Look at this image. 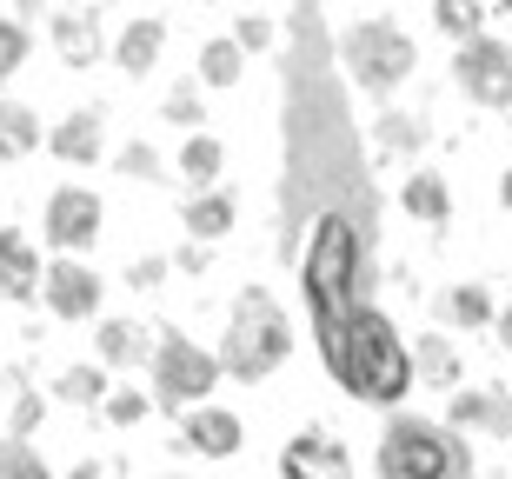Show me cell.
I'll return each mask as SVG.
<instances>
[{"mask_svg": "<svg viewBox=\"0 0 512 479\" xmlns=\"http://www.w3.org/2000/svg\"><path fill=\"white\" fill-rule=\"evenodd\" d=\"M373 473L380 479H479V466H473V446L446 420L393 413L380 426V446H373Z\"/></svg>", "mask_w": 512, "mask_h": 479, "instance_id": "obj_3", "label": "cell"}, {"mask_svg": "<svg viewBox=\"0 0 512 479\" xmlns=\"http://www.w3.org/2000/svg\"><path fill=\"white\" fill-rule=\"evenodd\" d=\"M433 320L439 326H466V333H493L499 307H493V293L479 287V280H446V287L433 293Z\"/></svg>", "mask_w": 512, "mask_h": 479, "instance_id": "obj_14", "label": "cell"}, {"mask_svg": "<svg viewBox=\"0 0 512 479\" xmlns=\"http://www.w3.org/2000/svg\"><path fill=\"white\" fill-rule=\"evenodd\" d=\"M47 240H54L67 260H87L100 240V227H107V207H100V193L94 187H80V180H67V187L47 193Z\"/></svg>", "mask_w": 512, "mask_h": 479, "instance_id": "obj_7", "label": "cell"}, {"mask_svg": "<svg viewBox=\"0 0 512 479\" xmlns=\"http://www.w3.org/2000/svg\"><path fill=\"white\" fill-rule=\"evenodd\" d=\"M167 273H173V260H160V253H147V260H133V267H127V287L153 293L160 280H167Z\"/></svg>", "mask_w": 512, "mask_h": 479, "instance_id": "obj_33", "label": "cell"}, {"mask_svg": "<svg viewBox=\"0 0 512 479\" xmlns=\"http://www.w3.org/2000/svg\"><path fill=\"white\" fill-rule=\"evenodd\" d=\"M0 479H54V466L40 460V446H27L20 433H0Z\"/></svg>", "mask_w": 512, "mask_h": 479, "instance_id": "obj_27", "label": "cell"}, {"mask_svg": "<svg viewBox=\"0 0 512 479\" xmlns=\"http://www.w3.org/2000/svg\"><path fill=\"white\" fill-rule=\"evenodd\" d=\"M280 479H353V453L326 420H313L280 446Z\"/></svg>", "mask_w": 512, "mask_h": 479, "instance_id": "obj_8", "label": "cell"}, {"mask_svg": "<svg viewBox=\"0 0 512 479\" xmlns=\"http://www.w3.org/2000/svg\"><path fill=\"white\" fill-rule=\"evenodd\" d=\"M120 173H127V180H147V187H167V160L153 154L147 140H127V147H120V160H114Z\"/></svg>", "mask_w": 512, "mask_h": 479, "instance_id": "obj_29", "label": "cell"}, {"mask_svg": "<svg viewBox=\"0 0 512 479\" xmlns=\"http://www.w3.org/2000/svg\"><path fill=\"white\" fill-rule=\"evenodd\" d=\"M160 114H167L173 127H187V134H207V100H200V87H193V80H180V87H173Z\"/></svg>", "mask_w": 512, "mask_h": 479, "instance_id": "obj_28", "label": "cell"}, {"mask_svg": "<svg viewBox=\"0 0 512 479\" xmlns=\"http://www.w3.org/2000/svg\"><path fill=\"white\" fill-rule=\"evenodd\" d=\"M40 114L34 107H20V100H0V160H27L40 147Z\"/></svg>", "mask_w": 512, "mask_h": 479, "instance_id": "obj_22", "label": "cell"}, {"mask_svg": "<svg viewBox=\"0 0 512 479\" xmlns=\"http://www.w3.org/2000/svg\"><path fill=\"white\" fill-rule=\"evenodd\" d=\"M213 386H220V353H207L187 333L160 326V340H153V406L173 413V420H187V413L207 406Z\"/></svg>", "mask_w": 512, "mask_h": 479, "instance_id": "obj_5", "label": "cell"}, {"mask_svg": "<svg viewBox=\"0 0 512 479\" xmlns=\"http://www.w3.org/2000/svg\"><path fill=\"white\" fill-rule=\"evenodd\" d=\"M333 54H340L346 80H353L360 94H373V100H386L393 87H406V80H413V67H419L413 34H406L399 20H386V14L353 20V27L333 40Z\"/></svg>", "mask_w": 512, "mask_h": 479, "instance_id": "obj_4", "label": "cell"}, {"mask_svg": "<svg viewBox=\"0 0 512 479\" xmlns=\"http://www.w3.org/2000/svg\"><path fill=\"white\" fill-rule=\"evenodd\" d=\"M100 293H107V287H100V273L87 267V260H54L47 280H40V300H47L54 320H94Z\"/></svg>", "mask_w": 512, "mask_h": 479, "instance_id": "obj_9", "label": "cell"}, {"mask_svg": "<svg viewBox=\"0 0 512 479\" xmlns=\"http://www.w3.org/2000/svg\"><path fill=\"white\" fill-rule=\"evenodd\" d=\"M493 340H499V346H506V353H512V300H506V313H499V326H493Z\"/></svg>", "mask_w": 512, "mask_h": 479, "instance_id": "obj_36", "label": "cell"}, {"mask_svg": "<svg viewBox=\"0 0 512 479\" xmlns=\"http://www.w3.org/2000/svg\"><path fill=\"white\" fill-rule=\"evenodd\" d=\"M40 280H47V267H40L34 240L20 227H0V300L27 307V300H40Z\"/></svg>", "mask_w": 512, "mask_h": 479, "instance_id": "obj_13", "label": "cell"}, {"mask_svg": "<svg viewBox=\"0 0 512 479\" xmlns=\"http://www.w3.org/2000/svg\"><path fill=\"white\" fill-rule=\"evenodd\" d=\"M47 147H54L60 167H94L100 147H107V107H100V100L74 107V114H67L54 134H47Z\"/></svg>", "mask_w": 512, "mask_h": 479, "instance_id": "obj_10", "label": "cell"}, {"mask_svg": "<svg viewBox=\"0 0 512 479\" xmlns=\"http://www.w3.org/2000/svg\"><path fill=\"white\" fill-rule=\"evenodd\" d=\"M240 67H247V54L233 47V34H220V40H207V47H200V80H207V87H233V80H240Z\"/></svg>", "mask_w": 512, "mask_h": 479, "instance_id": "obj_26", "label": "cell"}, {"mask_svg": "<svg viewBox=\"0 0 512 479\" xmlns=\"http://www.w3.org/2000/svg\"><path fill=\"white\" fill-rule=\"evenodd\" d=\"M180 446H187V453H200V460H233V453L247 446V426H240V413L200 406V413H187V420H180Z\"/></svg>", "mask_w": 512, "mask_h": 479, "instance_id": "obj_12", "label": "cell"}, {"mask_svg": "<svg viewBox=\"0 0 512 479\" xmlns=\"http://www.w3.org/2000/svg\"><path fill=\"white\" fill-rule=\"evenodd\" d=\"M153 333L147 320H100L94 326V346H100V366H140L147 360L153 366Z\"/></svg>", "mask_w": 512, "mask_h": 479, "instance_id": "obj_18", "label": "cell"}, {"mask_svg": "<svg viewBox=\"0 0 512 479\" xmlns=\"http://www.w3.org/2000/svg\"><path fill=\"white\" fill-rule=\"evenodd\" d=\"M173 167L187 173V187H200V193H213V180H220V167H227V147L213 134H187V147H180V160Z\"/></svg>", "mask_w": 512, "mask_h": 479, "instance_id": "obj_23", "label": "cell"}, {"mask_svg": "<svg viewBox=\"0 0 512 479\" xmlns=\"http://www.w3.org/2000/svg\"><path fill=\"white\" fill-rule=\"evenodd\" d=\"M506 14H512V7H506Z\"/></svg>", "mask_w": 512, "mask_h": 479, "instance_id": "obj_39", "label": "cell"}, {"mask_svg": "<svg viewBox=\"0 0 512 479\" xmlns=\"http://www.w3.org/2000/svg\"><path fill=\"white\" fill-rule=\"evenodd\" d=\"M47 34H54V47H60V60L67 67H94L100 60V7H54L47 14Z\"/></svg>", "mask_w": 512, "mask_h": 479, "instance_id": "obj_16", "label": "cell"}, {"mask_svg": "<svg viewBox=\"0 0 512 479\" xmlns=\"http://www.w3.org/2000/svg\"><path fill=\"white\" fill-rule=\"evenodd\" d=\"M499 207H506V213H512V167H506V173H499Z\"/></svg>", "mask_w": 512, "mask_h": 479, "instance_id": "obj_38", "label": "cell"}, {"mask_svg": "<svg viewBox=\"0 0 512 479\" xmlns=\"http://www.w3.org/2000/svg\"><path fill=\"white\" fill-rule=\"evenodd\" d=\"M453 80L473 107L512 114V47L499 34H479V40H466V47H453Z\"/></svg>", "mask_w": 512, "mask_h": 479, "instance_id": "obj_6", "label": "cell"}, {"mask_svg": "<svg viewBox=\"0 0 512 479\" xmlns=\"http://www.w3.org/2000/svg\"><path fill=\"white\" fill-rule=\"evenodd\" d=\"M373 147H380L386 160L393 154L413 160L419 147H426V114H413V107H380V114H373Z\"/></svg>", "mask_w": 512, "mask_h": 479, "instance_id": "obj_21", "label": "cell"}, {"mask_svg": "<svg viewBox=\"0 0 512 479\" xmlns=\"http://www.w3.org/2000/svg\"><path fill=\"white\" fill-rule=\"evenodd\" d=\"M273 34H280V27H273L266 14H240V27H233V47H240V54H266V47H273Z\"/></svg>", "mask_w": 512, "mask_h": 479, "instance_id": "obj_31", "label": "cell"}, {"mask_svg": "<svg viewBox=\"0 0 512 479\" xmlns=\"http://www.w3.org/2000/svg\"><path fill=\"white\" fill-rule=\"evenodd\" d=\"M433 27L446 40H459V47H466V40L486 34V7H473V0H439V7H433Z\"/></svg>", "mask_w": 512, "mask_h": 479, "instance_id": "obj_25", "label": "cell"}, {"mask_svg": "<svg viewBox=\"0 0 512 479\" xmlns=\"http://www.w3.org/2000/svg\"><path fill=\"white\" fill-rule=\"evenodd\" d=\"M180 220H187V240H193V247H213V240H227V233H233V220H240V200H233L227 187L193 193Z\"/></svg>", "mask_w": 512, "mask_h": 479, "instance_id": "obj_20", "label": "cell"}, {"mask_svg": "<svg viewBox=\"0 0 512 479\" xmlns=\"http://www.w3.org/2000/svg\"><path fill=\"white\" fill-rule=\"evenodd\" d=\"M160 47H167V20H160V14H140V20H127V27H120V47H114L120 74H127V80L153 74V67H160Z\"/></svg>", "mask_w": 512, "mask_h": 479, "instance_id": "obj_19", "label": "cell"}, {"mask_svg": "<svg viewBox=\"0 0 512 479\" xmlns=\"http://www.w3.org/2000/svg\"><path fill=\"white\" fill-rule=\"evenodd\" d=\"M446 426L512 440V393H499V386H459L453 400H446Z\"/></svg>", "mask_w": 512, "mask_h": 479, "instance_id": "obj_11", "label": "cell"}, {"mask_svg": "<svg viewBox=\"0 0 512 479\" xmlns=\"http://www.w3.org/2000/svg\"><path fill=\"white\" fill-rule=\"evenodd\" d=\"M406 346H413V380L453 400V393H459V380H466V360H459V346L446 340L439 326H426V333H419V340H406Z\"/></svg>", "mask_w": 512, "mask_h": 479, "instance_id": "obj_15", "label": "cell"}, {"mask_svg": "<svg viewBox=\"0 0 512 479\" xmlns=\"http://www.w3.org/2000/svg\"><path fill=\"white\" fill-rule=\"evenodd\" d=\"M173 267H180V273H207V247H193V240H187V247L173 253Z\"/></svg>", "mask_w": 512, "mask_h": 479, "instance_id": "obj_35", "label": "cell"}, {"mask_svg": "<svg viewBox=\"0 0 512 479\" xmlns=\"http://www.w3.org/2000/svg\"><path fill=\"white\" fill-rule=\"evenodd\" d=\"M293 360V320L266 287H240L227 307V333H220V373H233L240 386L273 380Z\"/></svg>", "mask_w": 512, "mask_h": 479, "instance_id": "obj_2", "label": "cell"}, {"mask_svg": "<svg viewBox=\"0 0 512 479\" xmlns=\"http://www.w3.org/2000/svg\"><path fill=\"white\" fill-rule=\"evenodd\" d=\"M333 40L313 7L293 14L286 47V160H280V260L300 273L306 326L346 400L399 406L413 393V346L380 307V193L346 120Z\"/></svg>", "mask_w": 512, "mask_h": 479, "instance_id": "obj_1", "label": "cell"}, {"mask_svg": "<svg viewBox=\"0 0 512 479\" xmlns=\"http://www.w3.org/2000/svg\"><path fill=\"white\" fill-rule=\"evenodd\" d=\"M67 479H107V466H100V460H80V466H74Z\"/></svg>", "mask_w": 512, "mask_h": 479, "instance_id": "obj_37", "label": "cell"}, {"mask_svg": "<svg viewBox=\"0 0 512 479\" xmlns=\"http://www.w3.org/2000/svg\"><path fill=\"white\" fill-rule=\"evenodd\" d=\"M54 400L67 406H107L114 400V380H107V366H67L54 380Z\"/></svg>", "mask_w": 512, "mask_h": 479, "instance_id": "obj_24", "label": "cell"}, {"mask_svg": "<svg viewBox=\"0 0 512 479\" xmlns=\"http://www.w3.org/2000/svg\"><path fill=\"white\" fill-rule=\"evenodd\" d=\"M147 406H153V400H140V393H120V386H114V400L100 406V413H107L114 426H140V420H147Z\"/></svg>", "mask_w": 512, "mask_h": 479, "instance_id": "obj_32", "label": "cell"}, {"mask_svg": "<svg viewBox=\"0 0 512 479\" xmlns=\"http://www.w3.org/2000/svg\"><path fill=\"white\" fill-rule=\"evenodd\" d=\"M34 426H40V393H14V426H7V433H20V440H27Z\"/></svg>", "mask_w": 512, "mask_h": 479, "instance_id": "obj_34", "label": "cell"}, {"mask_svg": "<svg viewBox=\"0 0 512 479\" xmlns=\"http://www.w3.org/2000/svg\"><path fill=\"white\" fill-rule=\"evenodd\" d=\"M399 207L413 213L426 233H446V227H453V187H446L433 167H413V173H406V187H399Z\"/></svg>", "mask_w": 512, "mask_h": 479, "instance_id": "obj_17", "label": "cell"}, {"mask_svg": "<svg viewBox=\"0 0 512 479\" xmlns=\"http://www.w3.org/2000/svg\"><path fill=\"white\" fill-rule=\"evenodd\" d=\"M20 67H27V27L0 14V87H7V80H14Z\"/></svg>", "mask_w": 512, "mask_h": 479, "instance_id": "obj_30", "label": "cell"}]
</instances>
